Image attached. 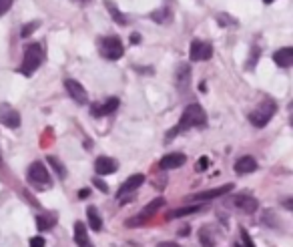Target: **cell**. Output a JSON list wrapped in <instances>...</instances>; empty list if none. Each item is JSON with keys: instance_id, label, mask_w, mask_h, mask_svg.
I'll return each mask as SVG.
<instances>
[{"instance_id": "1", "label": "cell", "mask_w": 293, "mask_h": 247, "mask_svg": "<svg viewBox=\"0 0 293 247\" xmlns=\"http://www.w3.org/2000/svg\"><path fill=\"white\" fill-rule=\"evenodd\" d=\"M205 123H207V115H205L203 107L201 105H189V107H185V111L181 115V121L169 131L167 139H173L175 135H179V133H183L191 127H203Z\"/></svg>"}, {"instance_id": "2", "label": "cell", "mask_w": 293, "mask_h": 247, "mask_svg": "<svg viewBox=\"0 0 293 247\" xmlns=\"http://www.w3.org/2000/svg\"><path fill=\"white\" fill-rule=\"evenodd\" d=\"M275 111H277V105L271 99H265L253 113H249V121H251V125H255V127L261 129V127H265L273 119Z\"/></svg>"}, {"instance_id": "3", "label": "cell", "mask_w": 293, "mask_h": 247, "mask_svg": "<svg viewBox=\"0 0 293 247\" xmlns=\"http://www.w3.org/2000/svg\"><path fill=\"white\" fill-rule=\"evenodd\" d=\"M43 58H45V52H43V49H40L38 45H30V47H26L25 58H23V65H20V71H23V74L30 76V74H32L36 69H38V67H40Z\"/></svg>"}, {"instance_id": "4", "label": "cell", "mask_w": 293, "mask_h": 247, "mask_svg": "<svg viewBox=\"0 0 293 247\" xmlns=\"http://www.w3.org/2000/svg\"><path fill=\"white\" fill-rule=\"evenodd\" d=\"M98 52H100V56H104L107 60H117V58H121L122 54H124L121 38H117V36H107V38H102V40L98 43Z\"/></svg>"}, {"instance_id": "5", "label": "cell", "mask_w": 293, "mask_h": 247, "mask_svg": "<svg viewBox=\"0 0 293 247\" xmlns=\"http://www.w3.org/2000/svg\"><path fill=\"white\" fill-rule=\"evenodd\" d=\"M28 181L34 185V187H49L50 185V175L47 171V167L40 163V161H36V163H32L30 167H28Z\"/></svg>"}, {"instance_id": "6", "label": "cell", "mask_w": 293, "mask_h": 247, "mask_svg": "<svg viewBox=\"0 0 293 247\" xmlns=\"http://www.w3.org/2000/svg\"><path fill=\"white\" fill-rule=\"evenodd\" d=\"M189 56H191L193 63L209 60L213 56V47L209 43H203V40H193L191 43V50H189Z\"/></svg>"}, {"instance_id": "7", "label": "cell", "mask_w": 293, "mask_h": 247, "mask_svg": "<svg viewBox=\"0 0 293 247\" xmlns=\"http://www.w3.org/2000/svg\"><path fill=\"white\" fill-rule=\"evenodd\" d=\"M0 123L6 125L8 129H18L20 127V115L10 105H0Z\"/></svg>"}, {"instance_id": "8", "label": "cell", "mask_w": 293, "mask_h": 247, "mask_svg": "<svg viewBox=\"0 0 293 247\" xmlns=\"http://www.w3.org/2000/svg\"><path fill=\"white\" fill-rule=\"evenodd\" d=\"M117 109H119V99H117V97H111L107 102H95V105L91 107V113H93V117H107V115L115 113Z\"/></svg>"}, {"instance_id": "9", "label": "cell", "mask_w": 293, "mask_h": 247, "mask_svg": "<svg viewBox=\"0 0 293 247\" xmlns=\"http://www.w3.org/2000/svg\"><path fill=\"white\" fill-rule=\"evenodd\" d=\"M231 203H233L237 209L245 211V213H253L255 209H259V201L255 197H251V195H237V197L231 199Z\"/></svg>"}, {"instance_id": "10", "label": "cell", "mask_w": 293, "mask_h": 247, "mask_svg": "<svg viewBox=\"0 0 293 247\" xmlns=\"http://www.w3.org/2000/svg\"><path fill=\"white\" fill-rule=\"evenodd\" d=\"M65 89L69 91V97H73L76 102H85V100H87V91H85V87H82L78 80L67 78V80H65Z\"/></svg>"}, {"instance_id": "11", "label": "cell", "mask_w": 293, "mask_h": 247, "mask_svg": "<svg viewBox=\"0 0 293 247\" xmlns=\"http://www.w3.org/2000/svg\"><path fill=\"white\" fill-rule=\"evenodd\" d=\"M187 161V157L183 155V153H169V155H165L163 159H161V163H159V167L161 169H177V167H181L183 163Z\"/></svg>"}, {"instance_id": "12", "label": "cell", "mask_w": 293, "mask_h": 247, "mask_svg": "<svg viewBox=\"0 0 293 247\" xmlns=\"http://www.w3.org/2000/svg\"><path fill=\"white\" fill-rule=\"evenodd\" d=\"M95 169H97L98 175H111L119 169V163L111 157H98L95 161Z\"/></svg>"}, {"instance_id": "13", "label": "cell", "mask_w": 293, "mask_h": 247, "mask_svg": "<svg viewBox=\"0 0 293 247\" xmlns=\"http://www.w3.org/2000/svg\"><path fill=\"white\" fill-rule=\"evenodd\" d=\"M145 183V175L143 173H137V175H133V177H129L124 183L121 185V189H119V197H122L124 193H131V191H135V189H139L141 185Z\"/></svg>"}, {"instance_id": "14", "label": "cell", "mask_w": 293, "mask_h": 247, "mask_svg": "<svg viewBox=\"0 0 293 247\" xmlns=\"http://www.w3.org/2000/svg\"><path fill=\"white\" fill-rule=\"evenodd\" d=\"M273 60H275V65H277V67H281V69L291 67L293 65V49L291 47H283V49H279L275 54H273Z\"/></svg>"}, {"instance_id": "15", "label": "cell", "mask_w": 293, "mask_h": 247, "mask_svg": "<svg viewBox=\"0 0 293 247\" xmlns=\"http://www.w3.org/2000/svg\"><path fill=\"white\" fill-rule=\"evenodd\" d=\"M175 80H177V87H179L181 91H187V89H189V83H191V69H189V65H179V67H177Z\"/></svg>"}, {"instance_id": "16", "label": "cell", "mask_w": 293, "mask_h": 247, "mask_svg": "<svg viewBox=\"0 0 293 247\" xmlns=\"http://www.w3.org/2000/svg\"><path fill=\"white\" fill-rule=\"evenodd\" d=\"M257 161L253 159V157H241V159H237L235 161V171L239 175H247V173H253V171H257Z\"/></svg>"}, {"instance_id": "17", "label": "cell", "mask_w": 293, "mask_h": 247, "mask_svg": "<svg viewBox=\"0 0 293 247\" xmlns=\"http://www.w3.org/2000/svg\"><path fill=\"white\" fill-rule=\"evenodd\" d=\"M231 189H233V183L223 185V187H217V189H211V191L197 193V195H193V201H209V199H217V197H221L223 193H229Z\"/></svg>"}, {"instance_id": "18", "label": "cell", "mask_w": 293, "mask_h": 247, "mask_svg": "<svg viewBox=\"0 0 293 247\" xmlns=\"http://www.w3.org/2000/svg\"><path fill=\"white\" fill-rule=\"evenodd\" d=\"M74 241L78 247H87L89 245V233H87V227L82 221L74 223Z\"/></svg>"}, {"instance_id": "19", "label": "cell", "mask_w": 293, "mask_h": 247, "mask_svg": "<svg viewBox=\"0 0 293 247\" xmlns=\"http://www.w3.org/2000/svg\"><path fill=\"white\" fill-rule=\"evenodd\" d=\"M163 205H165V199H163V197L153 199V201H151L149 205H145V209L141 211V217L149 221V219H151V217H153V215H155V213H157V211H159V209H161Z\"/></svg>"}, {"instance_id": "20", "label": "cell", "mask_w": 293, "mask_h": 247, "mask_svg": "<svg viewBox=\"0 0 293 247\" xmlns=\"http://www.w3.org/2000/svg\"><path fill=\"white\" fill-rule=\"evenodd\" d=\"M87 217H89L91 229H95V231H100V229H102V219H100V215H98L97 207H89V209H87Z\"/></svg>"}, {"instance_id": "21", "label": "cell", "mask_w": 293, "mask_h": 247, "mask_svg": "<svg viewBox=\"0 0 293 247\" xmlns=\"http://www.w3.org/2000/svg\"><path fill=\"white\" fill-rule=\"evenodd\" d=\"M199 239H201V245L203 247H215V235H213L211 227H203L199 231Z\"/></svg>"}, {"instance_id": "22", "label": "cell", "mask_w": 293, "mask_h": 247, "mask_svg": "<svg viewBox=\"0 0 293 247\" xmlns=\"http://www.w3.org/2000/svg\"><path fill=\"white\" fill-rule=\"evenodd\" d=\"M197 211H201V207L199 205H189V207H179V209H175V211H171L167 217L169 219H175V217H185V215H193V213H197Z\"/></svg>"}, {"instance_id": "23", "label": "cell", "mask_w": 293, "mask_h": 247, "mask_svg": "<svg viewBox=\"0 0 293 247\" xmlns=\"http://www.w3.org/2000/svg\"><path fill=\"white\" fill-rule=\"evenodd\" d=\"M151 18H153L155 23H159V25L169 23V20H171V10H169V8H159V10L151 12Z\"/></svg>"}, {"instance_id": "24", "label": "cell", "mask_w": 293, "mask_h": 247, "mask_svg": "<svg viewBox=\"0 0 293 247\" xmlns=\"http://www.w3.org/2000/svg\"><path fill=\"white\" fill-rule=\"evenodd\" d=\"M107 8H109V12H111V16H113V20L115 23H119V25H127V18L122 16V12L119 8H115V4L113 2H107Z\"/></svg>"}, {"instance_id": "25", "label": "cell", "mask_w": 293, "mask_h": 247, "mask_svg": "<svg viewBox=\"0 0 293 247\" xmlns=\"http://www.w3.org/2000/svg\"><path fill=\"white\" fill-rule=\"evenodd\" d=\"M36 225H38V229L47 231V229H50L54 225V217L52 215H38L36 217Z\"/></svg>"}, {"instance_id": "26", "label": "cell", "mask_w": 293, "mask_h": 247, "mask_svg": "<svg viewBox=\"0 0 293 247\" xmlns=\"http://www.w3.org/2000/svg\"><path fill=\"white\" fill-rule=\"evenodd\" d=\"M47 161H49V163L52 165V167H54V169H56V171H58V175H60V177L65 175V167H62V165L58 163V159H54V157H49Z\"/></svg>"}, {"instance_id": "27", "label": "cell", "mask_w": 293, "mask_h": 247, "mask_svg": "<svg viewBox=\"0 0 293 247\" xmlns=\"http://www.w3.org/2000/svg\"><path fill=\"white\" fill-rule=\"evenodd\" d=\"M241 241H243V243H241L243 247H255L253 241H251V237H249V233H247L245 229H241Z\"/></svg>"}, {"instance_id": "28", "label": "cell", "mask_w": 293, "mask_h": 247, "mask_svg": "<svg viewBox=\"0 0 293 247\" xmlns=\"http://www.w3.org/2000/svg\"><path fill=\"white\" fill-rule=\"evenodd\" d=\"M10 6H12V0H0V16H2L4 12H8Z\"/></svg>"}, {"instance_id": "29", "label": "cell", "mask_w": 293, "mask_h": 247, "mask_svg": "<svg viewBox=\"0 0 293 247\" xmlns=\"http://www.w3.org/2000/svg\"><path fill=\"white\" fill-rule=\"evenodd\" d=\"M36 26H38V23H30V25H26L25 28H23V32H20V34H23V36H28Z\"/></svg>"}, {"instance_id": "30", "label": "cell", "mask_w": 293, "mask_h": 247, "mask_svg": "<svg viewBox=\"0 0 293 247\" xmlns=\"http://www.w3.org/2000/svg\"><path fill=\"white\" fill-rule=\"evenodd\" d=\"M207 167H209V159H207V157H201V159H199V165H197V169H199V171H205Z\"/></svg>"}, {"instance_id": "31", "label": "cell", "mask_w": 293, "mask_h": 247, "mask_svg": "<svg viewBox=\"0 0 293 247\" xmlns=\"http://www.w3.org/2000/svg\"><path fill=\"white\" fill-rule=\"evenodd\" d=\"M30 247H45V239L43 237H32L30 239Z\"/></svg>"}, {"instance_id": "32", "label": "cell", "mask_w": 293, "mask_h": 247, "mask_svg": "<svg viewBox=\"0 0 293 247\" xmlns=\"http://www.w3.org/2000/svg\"><path fill=\"white\" fill-rule=\"evenodd\" d=\"M93 183H95V185H97L98 189H100V191H109V185H107V183H104V181H100V179H95V181H93Z\"/></svg>"}, {"instance_id": "33", "label": "cell", "mask_w": 293, "mask_h": 247, "mask_svg": "<svg viewBox=\"0 0 293 247\" xmlns=\"http://www.w3.org/2000/svg\"><path fill=\"white\" fill-rule=\"evenodd\" d=\"M89 195H91V191H89V189H80V191H78V197L80 199H87Z\"/></svg>"}, {"instance_id": "34", "label": "cell", "mask_w": 293, "mask_h": 247, "mask_svg": "<svg viewBox=\"0 0 293 247\" xmlns=\"http://www.w3.org/2000/svg\"><path fill=\"white\" fill-rule=\"evenodd\" d=\"M157 247H181L179 243H173V241H167V243H159Z\"/></svg>"}, {"instance_id": "35", "label": "cell", "mask_w": 293, "mask_h": 247, "mask_svg": "<svg viewBox=\"0 0 293 247\" xmlns=\"http://www.w3.org/2000/svg\"><path fill=\"white\" fill-rule=\"evenodd\" d=\"M263 2H265V4H271V2H273V0H263Z\"/></svg>"}, {"instance_id": "36", "label": "cell", "mask_w": 293, "mask_h": 247, "mask_svg": "<svg viewBox=\"0 0 293 247\" xmlns=\"http://www.w3.org/2000/svg\"><path fill=\"white\" fill-rule=\"evenodd\" d=\"M235 247H243V245H241V243H239V245H235Z\"/></svg>"}]
</instances>
